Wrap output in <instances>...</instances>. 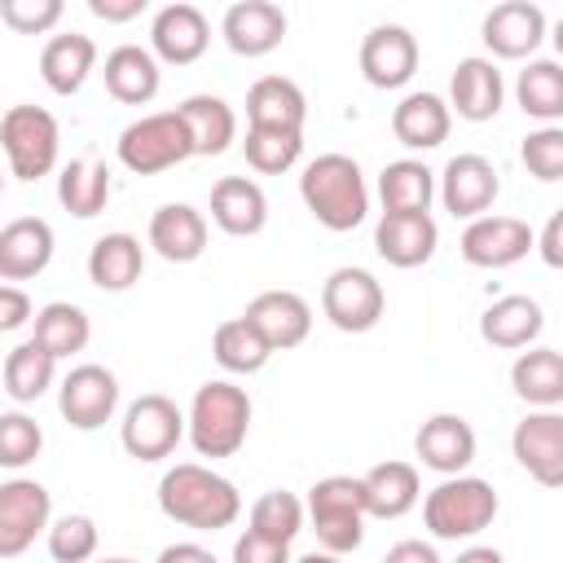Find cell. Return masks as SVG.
<instances>
[{"label": "cell", "mask_w": 563, "mask_h": 563, "mask_svg": "<svg viewBox=\"0 0 563 563\" xmlns=\"http://www.w3.org/2000/svg\"><path fill=\"white\" fill-rule=\"evenodd\" d=\"M158 510L194 532H220L242 515V493L233 479L216 475L211 466L198 462H176L158 479Z\"/></svg>", "instance_id": "1"}, {"label": "cell", "mask_w": 563, "mask_h": 563, "mask_svg": "<svg viewBox=\"0 0 563 563\" xmlns=\"http://www.w3.org/2000/svg\"><path fill=\"white\" fill-rule=\"evenodd\" d=\"M299 198L312 211L317 224L330 233H347L369 211V189L361 176V163L347 154H317L299 176Z\"/></svg>", "instance_id": "2"}, {"label": "cell", "mask_w": 563, "mask_h": 563, "mask_svg": "<svg viewBox=\"0 0 563 563\" xmlns=\"http://www.w3.org/2000/svg\"><path fill=\"white\" fill-rule=\"evenodd\" d=\"M251 431V396L229 378H211L194 391L185 413V435L198 457H233Z\"/></svg>", "instance_id": "3"}, {"label": "cell", "mask_w": 563, "mask_h": 563, "mask_svg": "<svg viewBox=\"0 0 563 563\" xmlns=\"http://www.w3.org/2000/svg\"><path fill=\"white\" fill-rule=\"evenodd\" d=\"M497 488L479 475H449L422 501V523L435 541H462L497 519Z\"/></svg>", "instance_id": "4"}, {"label": "cell", "mask_w": 563, "mask_h": 563, "mask_svg": "<svg viewBox=\"0 0 563 563\" xmlns=\"http://www.w3.org/2000/svg\"><path fill=\"white\" fill-rule=\"evenodd\" d=\"M303 515L325 554H352L365 541V488L352 475H325L308 488Z\"/></svg>", "instance_id": "5"}, {"label": "cell", "mask_w": 563, "mask_h": 563, "mask_svg": "<svg viewBox=\"0 0 563 563\" xmlns=\"http://www.w3.org/2000/svg\"><path fill=\"white\" fill-rule=\"evenodd\" d=\"M0 150L9 163V176L40 180L57 167L62 154V128L44 106H9L0 114Z\"/></svg>", "instance_id": "6"}, {"label": "cell", "mask_w": 563, "mask_h": 563, "mask_svg": "<svg viewBox=\"0 0 563 563\" xmlns=\"http://www.w3.org/2000/svg\"><path fill=\"white\" fill-rule=\"evenodd\" d=\"M114 154H119V163H123L128 172H136V176H158V172H167V167L194 158L189 132H185V123H180L176 110H158V114L132 119V123L119 132Z\"/></svg>", "instance_id": "7"}, {"label": "cell", "mask_w": 563, "mask_h": 563, "mask_svg": "<svg viewBox=\"0 0 563 563\" xmlns=\"http://www.w3.org/2000/svg\"><path fill=\"white\" fill-rule=\"evenodd\" d=\"M119 440L136 462H163L176 453V444L185 440V413L172 396L163 391H145L123 409L119 422Z\"/></svg>", "instance_id": "8"}, {"label": "cell", "mask_w": 563, "mask_h": 563, "mask_svg": "<svg viewBox=\"0 0 563 563\" xmlns=\"http://www.w3.org/2000/svg\"><path fill=\"white\" fill-rule=\"evenodd\" d=\"M383 308H387V295H383V282L365 268H334L321 286V312L330 317L334 330L343 334H365L383 321Z\"/></svg>", "instance_id": "9"}, {"label": "cell", "mask_w": 563, "mask_h": 563, "mask_svg": "<svg viewBox=\"0 0 563 563\" xmlns=\"http://www.w3.org/2000/svg\"><path fill=\"white\" fill-rule=\"evenodd\" d=\"M53 519V497L40 479L0 484V559H18Z\"/></svg>", "instance_id": "10"}, {"label": "cell", "mask_w": 563, "mask_h": 563, "mask_svg": "<svg viewBox=\"0 0 563 563\" xmlns=\"http://www.w3.org/2000/svg\"><path fill=\"white\" fill-rule=\"evenodd\" d=\"M435 194H440V202H444L449 216L479 220L497 202L501 180H497V167L484 154H453L444 163V172L435 176Z\"/></svg>", "instance_id": "11"}, {"label": "cell", "mask_w": 563, "mask_h": 563, "mask_svg": "<svg viewBox=\"0 0 563 563\" xmlns=\"http://www.w3.org/2000/svg\"><path fill=\"white\" fill-rule=\"evenodd\" d=\"M57 409L75 431H97L119 409V378L106 365H75L57 387Z\"/></svg>", "instance_id": "12"}, {"label": "cell", "mask_w": 563, "mask_h": 563, "mask_svg": "<svg viewBox=\"0 0 563 563\" xmlns=\"http://www.w3.org/2000/svg\"><path fill=\"white\" fill-rule=\"evenodd\" d=\"M510 453L541 488H559L563 484V413L537 409L519 418L510 431Z\"/></svg>", "instance_id": "13"}, {"label": "cell", "mask_w": 563, "mask_h": 563, "mask_svg": "<svg viewBox=\"0 0 563 563\" xmlns=\"http://www.w3.org/2000/svg\"><path fill=\"white\" fill-rule=\"evenodd\" d=\"M211 44V22L198 4H163L150 22V53L154 62H167V66H189L207 53Z\"/></svg>", "instance_id": "14"}, {"label": "cell", "mask_w": 563, "mask_h": 563, "mask_svg": "<svg viewBox=\"0 0 563 563\" xmlns=\"http://www.w3.org/2000/svg\"><path fill=\"white\" fill-rule=\"evenodd\" d=\"M457 251L475 268H510L532 251V229L519 216H479L462 229Z\"/></svg>", "instance_id": "15"}, {"label": "cell", "mask_w": 563, "mask_h": 563, "mask_svg": "<svg viewBox=\"0 0 563 563\" xmlns=\"http://www.w3.org/2000/svg\"><path fill=\"white\" fill-rule=\"evenodd\" d=\"M418 70V40L409 26L396 22H378L365 40H361V75L374 88H405Z\"/></svg>", "instance_id": "16"}, {"label": "cell", "mask_w": 563, "mask_h": 563, "mask_svg": "<svg viewBox=\"0 0 563 563\" xmlns=\"http://www.w3.org/2000/svg\"><path fill=\"white\" fill-rule=\"evenodd\" d=\"M242 317H246L251 330L268 343V352H290V347H299V343L308 339V330H312V308H308V299L295 295V290H260V295L246 303Z\"/></svg>", "instance_id": "17"}, {"label": "cell", "mask_w": 563, "mask_h": 563, "mask_svg": "<svg viewBox=\"0 0 563 563\" xmlns=\"http://www.w3.org/2000/svg\"><path fill=\"white\" fill-rule=\"evenodd\" d=\"M479 35H484L493 57H506V62L532 57L545 40V9L532 0H506V4L484 13Z\"/></svg>", "instance_id": "18"}, {"label": "cell", "mask_w": 563, "mask_h": 563, "mask_svg": "<svg viewBox=\"0 0 563 563\" xmlns=\"http://www.w3.org/2000/svg\"><path fill=\"white\" fill-rule=\"evenodd\" d=\"M413 453L427 471L435 475H462L475 462V427L462 413H431L418 435H413Z\"/></svg>", "instance_id": "19"}, {"label": "cell", "mask_w": 563, "mask_h": 563, "mask_svg": "<svg viewBox=\"0 0 563 563\" xmlns=\"http://www.w3.org/2000/svg\"><path fill=\"white\" fill-rule=\"evenodd\" d=\"M220 35L238 57H264L286 40V13L273 0H238L224 9Z\"/></svg>", "instance_id": "20"}, {"label": "cell", "mask_w": 563, "mask_h": 563, "mask_svg": "<svg viewBox=\"0 0 563 563\" xmlns=\"http://www.w3.org/2000/svg\"><path fill=\"white\" fill-rule=\"evenodd\" d=\"M501 97H506V84H501V70L493 66V57H462L453 66L444 106H449V114L457 110V119H466V123H488V119H497Z\"/></svg>", "instance_id": "21"}, {"label": "cell", "mask_w": 563, "mask_h": 563, "mask_svg": "<svg viewBox=\"0 0 563 563\" xmlns=\"http://www.w3.org/2000/svg\"><path fill=\"white\" fill-rule=\"evenodd\" d=\"M53 224L40 216H18L0 229V282H31L53 260Z\"/></svg>", "instance_id": "22"}, {"label": "cell", "mask_w": 563, "mask_h": 563, "mask_svg": "<svg viewBox=\"0 0 563 563\" xmlns=\"http://www.w3.org/2000/svg\"><path fill=\"white\" fill-rule=\"evenodd\" d=\"M541 330H545V312L532 295H501L479 312V339L501 352L532 347Z\"/></svg>", "instance_id": "23"}, {"label": "cell", "mask_w": 563, "mask_h": 563, "mask_svg": "<svg viewBox=\"0 0 563 563\" xmlns=\"http://www.w3.org/2000/svg\"><path fill=\"white\" fill-rule=\"evenodd\" d=\"M150 246L167 264H194L207 251V216L189 202H163L150 216Z\"/></svg>", "instance_id": "24"}, {"label": "cell", "mask_w": 563, "mask_h": 563, "mask_svg": "<svg viewBox=\"0 0 563 563\" xmlns=\"http://www.w3.org/2000/svg\"><path fill=\"white\" fill-rule=\"evenodd\" d=\"M101 79H106V92L123 106H150L158 97V84H163V70L154 62L150 48L141 44H119L106 53V66H101Z\"/></svg>", "instance_id": "25"}, {"label": "cell", "mask_w": 563, "mask_h": 563, "mask_svg": "<svg viewBox=\"0 0 563 563\" xmlns=\"http://www.w3.org/2000/svg\"><path fill=\"white\" fill-rule=\"evenodd\" d=\"M211 220L229 238H255L268 224V198L251 176H220L211 185Z\"/></svg>", "instance_id": "26"}, {"label": "cell", "mask_w": 563, "mask_h": 563, "mask_svg": "<svg viewBox=\"0 0 563 563\" xmlns=\"http://www.w3.org/2000/svg\"><path fill=\"white\" fill-rule=\"evenodd\" d=\"M308 101L303 88L286 75H264L246 92V123L251 128H273V132H303Z\"/></svg>", "instance_id": "27"}, {"label": "cell", "mask_w": 563, "mask_h": 563, "mask_svg": "<svg viewBox=\"0 0 563 563\" xmlns=\"http://www.w3.org/2000/svg\"><path fill=\"white\" fill-rule=\"evenodd\" d=\"M185 132H189V150L202 154V158H216L224 154L233 141H238V114L224 97H211V92H194L176 106Z\"/></svg>", "instance_id": "28"}, {"label": "cell", "mask_w": 563, "mask_h": 563, "mask_svg": "<svg viewBox=\"0 0 563 563\" xmlns=\"http://www.w3.org/2000/svg\"><path fill=\"white\" fill-rule=\"evenodd\" d=\"M440 229L431 216H383L374 229V251L391 268H418L435 255Z\"/></svg>", "instance_id": "29"}, {"label": "cell", "mask_w": 563, "mask_h": 563, "mask_svg": "<svg viewBox=\"0 0 563 563\" xmlns=\"http://www.w3.org/2000/svg\"><path fill=\"white\" fill-rule=\"evenodd\" d=\"M97 70V44L79 31L53 35L40 48V79L57 92V97H75L84 88V79Z\"/></svg>", "instance_id": "30"}, {"label": "cell", "mask_w": 563, "mask_h": 563, "mask_svg": "<svg viewBox=\"0 0 563 563\" xmlns=\"http://www.w3.org/2000/svg\"><path fill=\"white\" fill-rule=\"evenodd\" d=\"M361 488H365V515H374V519H400L422 497L413 462H378L361 475Z\"/></svg>", "instance_id": "31"}, {"label": "cell", "mask_w": 563, "mask_h": 563, "mask_svg": "<svg viewBox=\"0 0 563 563\" xmlns=\"http://www.w3.org/2000/svg\"><path fill=\"white\" fill-rule=\"evenodd\" d=\"M378 198L383 216H431L435 172L418 158H396L378 172Z\"/></svg>", "instance_id": "32"}, {"label": "cell", "mask_w": 563, "mask_h": 563, "mask_svg": "<svg viewBox=\"0 0 563 563\" xmlns=\"http://www.w3.org/2000/svg\"><path fill=\"white\" fill-rule=\"evenodd\" d=\"M141 268H145V246L132 233H101L88 251V282L97 290L119 295L141 282Z\"/></svg>", "instance_id": "33"}, {"label": "cell", "mask_w": 563, "mask_h": 563, "mask_svg": "<svg viewBox=\"0 0 563 563\" xmlns=\"http://www.w3.org/2000/svg\"><path fill=\"white\" fill-rule=\"evenodd\" d=\"M449 128H453V114L435 92H409L391 110V132L405 150H435L449 141Z\"/></svg>", "instance_id": "34"}, {"label": "cell", "mask_w": 563, "mask_h": 563, "mask_svg": "<svg viewBox=\"0 0 563 563\" xmlns=\"http://www.w3.org/2000/svg\"><path fill=\"white\" fill-rule=\"evenodd\" d=\"M510 387L532 409H559L563 405V356L554 347H528L510 365Z\"/></svg>", "instance_id": "35"}, {"label": "cell", "mask_w": 563, "mask_h": 563, "mask_svg": "<svg viewBox=\"0 0 563 563\" xmlns=\"http://www.w3.org/2000/svg\"><path fill=\"white\" fill-rule=\"evenodd\" d=\"M31 321H35L31 339H35L53 361H66V356L84 352L88 339H92V321H88V312H84L79 303H66V299L44 303Z\"/></svg>", "instance_id": "36"}, {"label": "cell", "mask_w": 563, "mask_h": 563, "mask_svg": "<svg viewBox=\"0 0 563 563\" xmlns=\"http://www.w3.org/2000/svg\"><path fill=\"white\" fill-rule=\"evenodd\" d=\"M515 101L541 128L559 123L563 119V66L550 57H532L515 79Z\"/></svg>", "instance_id": "37"}, {"label": "cell", "mask_w": 563, "mask_h": 563, "mask_svg": "<svg viewBox=\"0 0 563 563\" xmlns=\"http://www.w3.org/2000/svg\"><path fill=\"white\" fill-rule=\"evenodd\" d=\"M110 198V167L101 158H70L57 176V202L79 216V220H92Z\"/></svg>", "instance_id": "38"}, {"label": "cell", "mask_w": 563, "mask_h": 563, "mask_svg": "<svg viewBox=\"0 0 563 563\" xmlns=\"http://www.w3.org/2000/svg\"><path fill=\"white\" fill-rule=\"evenodd\" d=\"M57 378V361L35 343V339H22L9 356H4V391L18 400V405H31L40 400Z\"/></svg>", "instance_id": "39"}, {"label": "cell", "mask_w": 563, "mask_h": 563, "mask_svg": "<svg viewBox=\"0 0 563 563\" xmlns=\"http://www.w3.org/2000/svg\"><path fill=\"white\" fill-rule=\"evenodd\" d=\"M211 356H216V365L229 369V374H260L273 352H268V343L251 330L246 317H233V321H220V325H216V334H211Z\"/></svg>", "instance_id": "40"}, {"label": "cell", "mask_w": 563, "mask_h": 563, "mask_svg": "<svg viewBox=\"0 0 563 563\" xmlns=\"http://www.w3.org/2000/svg\"><path fill=\"white\" fill-rule=\"evenodd\" d=\"M303 519H308L303 501L295 493H286V488H268L251 506V532H260L268 541H282V545H290L303 532Z\"/></svg>", "instance_id": "41"}, {"label": "cell", "mask_w": 563, "mask_h": 563, "mask_svg": "<svg viewBox=\"0 0 563 563\" xmlns=\"http://www.w3.org/2000/svg\"><path fill=\"white\" fill-rule=\"evenodd\" d=\"M242 154L255 172L264 176H282L299 163L303 154V132H273V128H246V141H242Z\"/></svg>", "instance_id": "42"}, {"label": "cell", "mask_w": 563, "mask_h": 563, "mask_svg": "<svg viewBox=\"0 0 563 563\" xmlns=\"http://www.w3.org/2000/svg\"><path fill=\"white\" fill-rule=\"evenodd\" d=\"M53 563H88L97 554V523L88 515H62L44 528Z\"/></svg>", "instance_id": "43"}, {"label": "cell", "mask_w": 563, "mask_h": 563, "mask_svg": "<svg viewBox=\"0 0 563 563\" xmlns=\"http://www.w3.org/2000/svg\"><path fill=\"white\" fill-rule=\"evenodd\" d=\"M40 449H44V427L31 413L22 409L0 413V466L4 471H22L26 462L40 457Z\"/></svg>", "instance_id": "44"}, {"label": "cell", "mask_w": 563, "mask_h": 563, "mask_svg": "<svg viewBox=\"0 0 563 563\" xmlns=\"http://www.w3.org/2000/svg\"><path fill=\"white\" fill-rule=\"evenodd\" d=\"M519 158L537 180H559L563 176V128L550 123V128L528 132L519 145Z\"/></svg>", "instance_id": "45"}, {"label": "cell", "mask_w": 563, "mask_h": 563, "mask_svg": "<svg viewBox=\"0 0 563 563\" xmlns=\"http://www.w3.org/2000/svg\"><path fill=\"white\" fill-rule=\"evenodd\" d=\"M0 22L18 35H44L62 22V0H0Z\"/></svg>", "instance_id": "46"}, {"label": "cell", "mask_w": 563, "mask_h": 563, "mask_svg": "<svg viewBox=\"0 0 563 563\" xmlns=\"http://www.w3.org/2000/svg\"><path fill=\"white\" fill-rule=\"evenodd\" d=\"M233 563H290V545L268 541V537H260V532L246 528L233 541Z\"/></svg>", "instance_id": "47"}, {"label": "cell", "mask_w": 563, "mask_h": 563, "mask_svg": "<svg viewBox=\"0 0 563 563\" xmlns=\"http://www.w3.org/2000/svg\"><path fill=\"white\" fill-rule=\"evenodd\" d=\"M31 317H35V308H31V295H26L22 286H9V282H0V334H13V330H22Z\"/></svg>", "instance_id": "48"}, {"label": "cell", "mask_w": 563, "mask_h": 563, "mask_svg": "<svg viewBox=\"0 0 563 563\" xmlns=\"http://www.w3.org/2000/svg\"><path fill=\"white\" fill-rule=\"evenodd\" d=\"M88 13L101 22H132L145 13V0H88Z\"/></svg>", "instance_id": "49"}, {"label": "cell", "mask_w": 563, "mask_h": 563, "mask_svg": "<svg viewBox=\"0 0 563 563\" xmlns=\"http://www.w3.org/2000/svg\"><path fill=\"white\" fill-rule=\"evenodd\" d=\"M537 246H541V260H545L550 268H559V264H563V211H554V216L545 220V229H541Z\"/></svg>", "instance_id": "50"}, {"label": "cell", "mask_w": 563, "mask_h": 563, "mask_svg": "<svg viewBox=\"0 0 563 563\" xmlns=\"http://www.w3.org/2000/svg\"><path fill=\"white\" fill-rule=\"evenodd\" d=\"M383 563H444V559H440L435 545H427V541H396V545L383 554Z\"/></svg>", "instance_id": "51"}, {"label": "cell", "mask_w": 563, "mask_h": 563, "mask_svg": "<svg viewBox=\"0 0 563 563\" xmlns=\"http://www.w3.org/2000/svg\"><path fill=\"white\" fill-rule=\"evenodd\" d=\"M154 563H220V559L198 541H176V545H163Z\"/></svg>", "instance_id": "52"}, {"label": "cell", "mask_w": 563, "mask_h": 563, "mask_svg": "<svg viewBox=\"0 0 563 563\" xmlns=\"http://www.w3.org/2000/svg\"><path fill=\"white\" fill-rule=\"evenodd\" d=\"M453 563H506V559H501V550H493V545H471V550H462Z\"/></svg>", "instance_id": "53"}, {"label": "cell", "mask_w": 563, "mask_h": 563, "mask_svg": "<svg viewBox=\"0 0 563 563\" xmlns=\"http://www.w3.org/2000/svg\"><path fill=\"white\" fill-rule=\"evenodd\" d=\"M290 563H343L339 554H325V550H312V554H303V559H290Z\"/></svg>", "instance_id": "54"}, {"label": "cell", "mask_w": 563, "mask_h": 563, "mask_svg": "<svg viewBox=\"0 0 563 563\" xmlns=\"http://www.w3.org/2000/svg\"><path fill=\"white\" fill-rule=\"evenodd\" d=\"M101 563H136V559H123V554H114V559H101Z\"/></svg>", "instance_id": "55"}, {"label": "cell", "mask_w": 563, "mask_h": 563, "mask_svg": "<svg viewBox=\"0 0 563 563\" xmlns=\"http://www.w3.org/2000/svg\"><path fill=\"white\" fill-rule=\"evenodd\" d=\"M0 194H4V172H0Z\"/></svg>", "instance_id": "56"}]
</instances>
